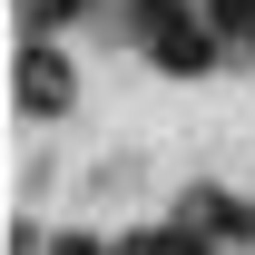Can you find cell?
<instances>
[{
	"label": "cell",
	"instance_id": "6da1fadb",
	"mask_svg": "<svg viewBox=\"0 0 255 255\" xmlns=\"http://www.w3.org/2000/svg\"><path fill=\"white\" fill-rule=\"evenodd\" d=\"M137 20H147V59H157V69H187V79H196V69L216 59V39L187 20V0H137Z\"/></svg>",
	"mask_w": 255,
	"mask_h": 255
},
{
	"label": "cell",
	"instance_id": "7a4b0ae2",
	"mask_svg": "<svg viewBox=\"0 0 255 255\" xmlns=\"http://www.w3.org/2000/svg\"><path fill=\"white\" fill-rule=\"evenodd\" d=\"M20 108H39V118H49V108H69V69H59V49H49V39H30V49H20Z\"/></svg>",
	"mask_w": 255,
	"mask_h": 255
},
{
	"label": "cell",
	"instance_id": "3957f363",
	"mask_svg": "<svg viewBox=\"0 0 255 255\" xmlns=\"http://www.w3.org/2000/svg\"><path fill=\"white\" fill-rule=\"evenodd\" d=\"M216 30H226V39H246V49H255V0H216Z\"/></svg>",
	"mask_w": 255,
	"mask_h": 255
},
{
	"label": "cell",
	"instance_id": "277c9868",
	"mask_svg": "<svg viewBox=\"0 0 255 255\" xmlns=\"http://www.w3.org/2000/svg\"><path fill=\"white\" fill-rule=\"evenodd\" d=\"M137 255H206V246H196V236H147Z\"/></svg>",
	"mask_w": 255,
	"mask_h": 255
},
{
	"label": "cell",
	"instance_id": "5b68a950",
	"mask_svg": "<svg viewBox=\"0 0 255 255\" xmlns=\"http://www.w3.org/2000/svg\"><path fill=\"white\" fill-rule=\"evenodd\" d=\"M69 10H79V0H30V20H39V30H49V20H69Z\"/></svg>",
	"mask_w": 255,
	"mask_h": 255
}]
</instances>
